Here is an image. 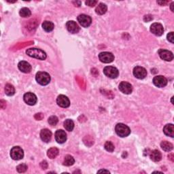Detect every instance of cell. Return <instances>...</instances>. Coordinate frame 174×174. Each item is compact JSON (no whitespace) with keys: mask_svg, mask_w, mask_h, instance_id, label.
Segmentation results:
<instances>
[{"mask_svg":"<svg viewBox=\"0 0 174 174\" xmlns=\"http://www.w3.org/2000/svg\"><path fill=\"white\" fill-rule=\"evenodd\" d=\"M173 40H174V38H173V32H170L169 33L167 34V40L169 42H170L171 43L173 44Z\"/></svg>","mask_w":174,"mask_h":174,"instance_id":"33","label":"cell"},{"mask_svg":"<svg viewBox=\"0 0 174 174\" xmlns=\"http://www.w3.org/2000/svg\"><path fill=\"white\" fill-rule=\"evenodd\" d=\"M64 127L68 131H72L74 128V123L71 119H67L64 122Z\"/></svg>","mask_w":174,"mask_h":174,"instance_id":"27","label":"cell"},{"mask_svg":"<svg viewBox=\"0 0 174 174\" xmlns=\"http://www.w3.org/2000/svg\"><path fill=\"white\" fill-rule=\"evenodd\" d=\"M40 166L43 170H46V169L48 168V163L46 160H44L42 161V162H41Z\"/></svg>","mask_w":174,"mask_h":174,"instance_id":"35","label":"cell"},{"mask_svg":"<svg viewBox=\"0 0 174 174\" xmlns=\"http://www.w3.org/2000/svg\"><path fill=\"white\" fill-rule=\"evenodd\" d=\"M158 55L160 58L165 61H171L173 59V54L170 50L160 49L158 50Z\"/></svg>","mask_w":174,"mask_h":174,"instance_id":"13","label":"cell"},{"mask_svg":"<svg viewBox=\"0 0 174 174\" xmlns=\"http://www.w3.org/2000/svg\"><path fill=\"white\" fill-rule=\"evenodd\" d=\"M40 137L43 142L46 143L49 142L52 138V133L48 129H44L40 132Z\"/></svg>","mask_w":174,"mask_h":174,"instance_id":"18","label":"cell"},{"mask_svg":"<svg viewBox=\"0 0 174 174\" xmlns=\"http://www.w3.org/2000/svg\"><path fill=\"white\" fill-rule=\"evenodd\" d=\"M134 75L135 78L138 79H144L147 76V71L144 68L140 67V66H137L134 69Z\"/></svg>","mask_w":174,"mask_h":174,"instance_id":"7","label":"cell"},{"mask_svg":"<svg viewBox=\"0 0 174 174\" xmlns=\"http://www.w3.org/2000/svg\"><path fill=\"white\" fill-rule=\"evenodd\" d=\"M86 5L87 6H90V7H94V6H96V4H97V1H94V0H88V1H86L85 2Z\"/></svg>","mask_w":174,"mask_h":174,"instance_id":"32","label":"cell"},{"mask_svg":"<svg viewBox=\"0 0 174 174\" xmlns=\"http://www.w3.org/2000/svg\"><path fill=\"white\" fill-rule=\"evenodd\" d=\"M16 170L19 173H24L27 170V165L26 164H20L16 167Z\"/></svg>","mask_w":174,"mask_h":174,"instance_id":"31","label":"cell"},{"mask_svg":"<svg viewBox=\"0 0 174 174\" xmlns=\"http://www.w3.org/2000/svg\"><path fill=\"white\" fill-rule=\"evenodd\" d=\"M57 104L61 107L67 108L70 106V99L68 98V97L63 95V94H60V95L58 96L57 99Z\"/></svg>","mask_w":174,"mask_h":174,"instance_id":"14","label":"cell"},{"mask_svg":"<svg viewBox=\"0 0 174 174\" xmlns=\"http://www.w3.org/2000/svg\"><path fill=\"white\" fill-rule=\"evenodd\" d=\"M75 163V160L73 157H71V155H66L65 157V158H64V161H63V165L65 166H71L74 164Z\"/></svg>","mask_w":174,"mask_h":174,"instance_id":"26","label":"cell"},{"mask_svg":"<svg viewBox=\"0 0 174 174\" xmlns=\"http://www.w3.org/2000/svg\"><path fill=\"white\" fill-rule=\"evenodd\" d=\"M107 8L106 5L103 3H100L97 5V6L96 7L95 12L97 14L103 15L104 14H106V12H107Z\"/></svg>","mask_w":174,"mask_h":174,"instance_id":"21","label":"cell"},{"mask_svg":"<svg viewBox=\"0 0 174 174\" xmlns=\"http://www.w3.org/2000/svg\"><path fill=\"white\" fill-rule=\"evenodd\" d=\"M26 54L31 57L38 58L40 60H45L46 58V54L44 51L39 48H29L26 50Z\"/></svg>","mask_w":174,"mask_h":174,"instance_id":"1","label":"cell"},{"mask_svg":"<svg viewBox=\"0 0 174 174\" xmlns=\"http://www.w3.org/2000/svg\"><path fill=\"white\" fill-rule=\"evenodd\" d=\"M5 93L8 96H12L15 93L14 87L10 84H7L5 86Z\"/></svg>","mask_w":174,"mask_h":174,"instance_id":"25","label":"cell"},{"mask_svg":"<svg viewBox=\"0 0 174 174\" xmlns=\"http://www.w3.org/2000/svg\"><path fill=\"white\" fill-rule=\"evenodd\" d=\"M173 97H171V103H172V104H173Z\"/></svg>","mask_w":174,"mask_h":174,"instance_id":"39","label":"cell"},{"mask_svg":"<svg viewBox=\"0 0 174 174\" xmlns=\"http://www.w3.org/2000/svg\"><path fill=\"white\" fill-rule=\"evenodd\" d=\"M104 148H105V149L107 151V152H113L115 148L114 144H112L111 142H109V141H107V142H106V144H105L104 145Z\"/></svg>","mask_w":174,"mask_h":174,"instance_id":"29","label":"cell"},{"mask_svg":"<svg viewBox=\"0 0 174 174\" xmlns=\"http://www.w3.org/2000/svg\"><path fill=\"white\" fill-rule=\"evenodd\" d=\"M152 20H153V17H152V15L148 14V15H146V16H144V20L145 22H149Z\"/></svg>","mask_w":174,"mask_h":174,"instance_id":"34","label":"cell"},{"mask_svg":"<svg viewBox=\"0 0 174 174\" xmlns=\"http://www.w3.org/2000/svg\"><path fill=\"white\" fill-rule=\"evenodd\" d=\"M101 172H104V173H110V172L109 171H107V170H99V171H98V172L97 173H101Z\"/></svg>","mask_w":174,"mask_h":174,"instance_id":"37","label":"cell"},{"mask_svg":"<svg viewBox=\"0 0 174 174\" xmlns=\"http://www.w3.org/2000/svg\"><path fill=\"white\" fill-rule=\"evenodd\" d=\"M10 157L13 160H19L24 157L23 150L19 146L13 147L10 150Z\"/></svg>","mask_w":174,"mask_h":174,"instance_id":"4","label":"cell"},{"mask_svg":"<svg viewBox=\"0 0 174 174\" xmlns=\"http://www.w3.org/2000/svg\"><path fill=\"white\" fill-rule=\"evenodd\" d=\"M119 90L121 91L122 93L129 94L132 93L133 91V87L132 85L130 83L127 82H121L118 86Z\"/></svg>","mask_w":174,"mask_h":174,"instance_id":"12","label":"cell"},{"mask_svg":"<svg viewBox=\"0 0 174 174\" xmlns=\"http://www.w3.org/2000/svg\"><path fill=\"white\" fill-rule=\"evenodd\" d=\"M99 58L102 63H110L114 60V56L109 52H102L99 55Z\"/></svg>","mask_w":174,"mask_h":174,"instance_id":"6","label":"cell"},{"mask_svg":"<svg viewBox=\"0 0 174 174\" xmlns=\"http://www.w3.org/2000/svg\"><path fill=\"white\" fill-rule=\"evenodd\" d=\"M58 118L55 116H51L50 117H49V118L48 120V123H49V124L51 125V126H56L58 123Z\"/></svg>","mask_w":174,"mask_h":174,"instance_id":"30","label":"cell"},{"mask_svg":"<svg viewBox=\"0 0 174 174\" xmlns=\"http://www.w3.org/2000/svg\"><path fill=\"white\" fill-rule=\"evenodd\" d=\"M173 4H174V3L173 2H172V3L171 4V11L172 12H173Z\"/></svg>","mask_w":174,"mask_h":174,"instance_id":"38","label":"cell"},{"mask_svg":"<svg viewBox=\"0 0 174 174\" xmlns=\"http://www.w3.org/2000/svg\"><path fill=\"white\" fill-rule=\"evenodd\" d=\"M19 14L21 17L23 18H27L31 16L32 12H31L30 10L27 8H22V9H20L19 12Z\"/></svg>","mask_w":174,"mask_h":174,"instance_id":"28","label":"cell"},{"mask_svg":"<svg viewBox=\"0 0 174 174\" xmlns=\"http://www.w3.org/2000/svg\"><path fill=\"white\" fill-rule=\"evenodd\" d=\"M55 140L58 144H63L67 140V134L65 130H57L55 133Z\"/></svg>","mask_w":174,"mask_h":174,"instance_id":"15","label":"cell"},{"mask_svg":"<svg viewBox=\"0 0 174 174\" xmlns=\"http://www.w3.org/2000/svg\"><path fill=\"white\" fill-rule=\"evenodd\" d=\"M104 74L107 77L114 79L118 76L119 71L117 68L113 67V66H107L104 69Z\"/></svg>","mask_w":174,"mask_h":174,"instance_id":"5","label":"cell"},{"mask_svg":"<svg viewBox=\"0 0 174 174\" xmlns=\"http://www.w3.org/2000/svg\"><path fill=\"white\" fill-rule=\"evenodd\" d=\"M66 27L68 30L69 32L71 33V34H77L80 31V27L76 23V22L74 21V20H69L66 23Z\"/></svg>","mask_w":174,"mask_h":174,"instance_id":"16","label":"cell"},{"mask_svg":"<svg viewBox=\"0 0 174 174\" xmlns=\"http://www.w3.org/2000/svg\"><path fill=\"white\" fill-rule=\"evenodd\" d=\"M150 158L151 160L154 161V162H158L162 158V154H161L160 151L154 150L152 151L150 153Z\"/></svg>","mask_w":174,"mask_h":174,"instance_id":"20","label":"cell"},{"mask_svg":"<svg viewBox=\"0 0 174 174\" xmlns=\"http://www.w3.org/2000/svg\"><path fill=\"white\" fill-rule=\"evenodd\" d=\"M160 147L165 152H170L173 150V144L167 141H163L160 143Z\"/></svg>","mask_w":174,"mask_h":174,"instance_id":"23","label":"cell"},{"mask_svg":"<svg viewBox=\"0 0 174 174\" xmlns=\"http://www.w3.org/2000/svg\"><path fill=\"white\" fill-rule=\"evenodd\" d=\"M163 132L168 137H174V126L173 124H167L163 128Z\"/></svg>","mask_w":174,"mask_h":174,"instance_id":"19","label":"cell"},{"mask_svg":"<svg viewBox=\"0 0 174 174\" xmlns=\"http://www.w3.org/2000/svg\"><path fill=\"white\" fill-rule=\"evenodd\" d=\"M78 21L82 27H88L92 22L91 18L86 14H80L78 16Z\"/></svg>","mask_w":174,"mask_h":174,"instance_id":"8","label":"cell"},{"mask_svg":"<svg viewBox=\"0 0 174 174\" xmlns=\"http://www.w3.org/2000/svg\"><path fill=\"white\" fill-rule=\"evenodd\" d=\"M18 68H19V70L21 72L25 74L29 73L32 71V65L29 63L27 62V61H20L19 64H18Z\"/></svg>","mask_w":174,"mask_h":174,"instance_id":"17","label":"cell"},{"mask_svg":"<svg viewBox=\"0 0 174 174\" xmlns=\"http://www.w3.org/2000/svg\"><path fill=\"white\" fill-rule=\"evenodd\" d=\"M35 80L42 86H46L50 83V76L49 74L44 71H39L36 74L35 76Z\"/></svg>","mask_w":174,"mask_h":174,"instance_id":"2","label":"cell"},{"mask_svg":"<svg viewBox=\"0 0 174 174\" xmlns=\"http://www.w3.org/2000/svg\"><path fill=\"white\" fill-rule=\"evenodd\" d=\"M24 101L25 103L29 106H34V105L37 103L38 99L37 97L35 94L32 93H27L24 94L23 97Z\"/></svg>","mask_w":174,"mask_h":174,"instance_id":"10","label":"cell"},{"mask_svg":"<svg viewBox=\"0 0 174 174\" xmlns=\"http://www.w3.org/2000/svg\"><path fill=\"white\" fill-rule=\"evenodd\" d=\"M115 130H116V134L121 137H127L130 134V129L129 127L127 125L122 123L117 124L115 127Z\"/></svg>","mask_w":174,"mask_h":174,"instance_id":"3","label":"cell"},{"mask_svg":"<svg viewBox=\"0 0 174 174\" xmlns=\"http://www.w3.org/2000/svg\"><path fill=\"white\" fill-rule=\"evenodd\" d=\"M157 3L158 4H160V6H165V5L168 4V2L167 1H158Z\"/></svg>","mask_w":174,"mask_h":174,"instance_id":"36","label":"cell"},{"mask_svg":"<svg viewBox=\"0 0 174 174\" xmlns=\"http://www.w3.org/2000/svg\"><path fill=\"white\" fill-rule=\"evenodd\" d=\"M55 25H54L53 22L48 21V20H45L42 23V28L46 32H50L54 29Z\"/></svg>","mask_w":174,"mask_h":174,"instance_id":"22","label":"cell"},{"mask_svg":"<svg viewBox=\"0 0 174 174\" xmlns=\"http://www.w3.org/2000/svg\"><path fill=\"white\" fill-rule=\"evenodd\" d=\"M58 150L57 148H51L47 152V156L49 157L50 159H53L57 157V156L58 154Z\"/></svg>","mask_w":174,"mask_h":174,"instance_id":"24","label":"cell"},{"mask_svg":"<svg viewBox=\"0 0 174 174\" xmlns=\"http://www.w3.org/2000/svg\"><path fill=\"white\" fill-rule=\"evenodd\" d=\"M153 84L158 88H163L167 84V80L163 76H157L153 78Z\"/></svg>","mask_w":174,"mask_h":174,"instance_id":"11","label":"cell"},{"mask_svg":"<svg viewBox=\"0 0 174 174\" xmlns=\"http://www.w3.org/2000/svg\"><path fill=\"white\" fill-rule=\"evenodd\" d=\"M150 32L154 34L157 36H160L163 34L164 32V29H163V25L160 23L158 22H154L150 26Z\"/></svg>","mask_w":174,"mask_h":174,"instance_id":"9","label":"cell"}]
</instances>
